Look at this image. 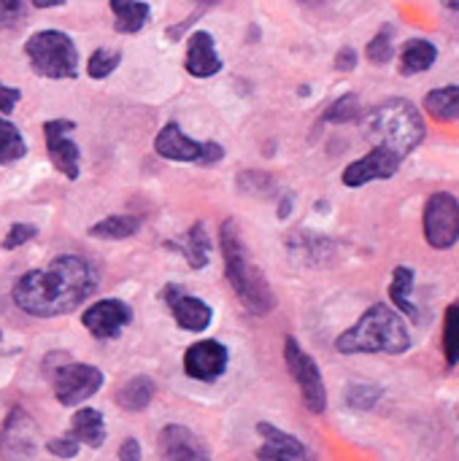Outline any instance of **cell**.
<instances>
[{"instance_id":"obj_29","label":"cell","mask_w":459,"mask_h":461,"mask_svg":"<svg viewBox=\"0 0 459 461\" xmlns=\"http://www.w3.org/2000/svg\"><path fill=\"white\" fill-rule=\"evenodd\" d=\"M381 397H384V389L376 386V384H352V386H346V392H344L346 405H349L352 411H360V413L373 411V408L379 405Z\"/></svg>"},{"instance_id":"obj_32","label":"cell","mask_w":459,"mask_h":461,"mask_svg":"<svg viewBox=\"0 0 459 461\" xmlns=\"http://www.w3.org/2000/svg\"><path fill=\"white\" fill-rule=\"evenodd\" d=\"M122 62V51L116 49H95L89 62H87V73L89 78H108Z\"/></svg>"},{"instance_id":"obj_31","label":"cell","mask_w":459,"mask_h":461,"mask_svg":"<svg viewBox=\"0 0 459 461\" xmlns=\"http://www.w3.org/2000/svg\"><path fill=\"white\" fill-rule=\"evenodd\" d=\"M392 35H395L392 24H384V27H381V30L368 41V46H365V57H368L373 65H387V62L395 57Z\"/></svg>"},{"instance_id":"obj_12","label":"cell","mask_w":459,"mask_h":461,"mask_svg":"<svg viewBox=\"0 0 459 461\" xmlns=\"http://www.w3.org/2000/svg\"><path fill=\"white\" fill-rule=\"evenodd\" d=\"M227 365H230V351L219 340H200L184 351V373L192 381L214 384L227 373Z\"/></svg>"},{"instance_id":"obj_37","label":"cell","mask_w":459,"mask_h":461,"mask_svg":"<svg viewBox=\"0 0 459 461\" xmlns=\"http://www.w3.org/2000/svg\"><path fill=\"white\" fill-rule=\"evenodd\" d=\"M335 68L344 70V73L354 70V68H357V51H354L352 46H344V49L335 54Z\"/></svg>"},{"instance_id":"obj_4","label":"cell","mask_w":459,"mask_h":461,"mask_svg":"<svg viewBox=\"0 0 459 461\" xmlns=\"http://www.w3.org/2000/svg\"><path fill=\"white\" fill-rule=\"evenodd\" d=\"M365 138L376 149H387L406 159L411 151H417L427 135V124L422 111L406 100V97H392L379 103L363 122Z\"/></svg>"},{"instance_id":"obj_35","label":"cell","mask_w":459,"mask_h":461,"mask_svg":"<svg viewBox=\"0 0 459 461\" xmlns=\"http://www.w3.org/2000/svg\"><path fill=\"white\" fill-rule=\"evenodd\" d=\"M46 448H49V454H54V456H60V459H73V456L78 454V443H76L70 435H68V438H54V440H49Z\"/></svg>"},{"instance_id":"obj_22","label":"cell","mask_w":459,"mask_h":461,"mask_svg":"<svg viewBox=\"0 0 459 461\" xmlns=\"http://www.w3.org/2000/svg\"><path fill=\"white\" fill-rule=\"evenodd\" d=\"M157 394V384L149 375H135L130 381H124L116 392V405L127 413H141L151 405Z\"/></svg>"},{"instance_id":"obj_33","label":"cell","mask_w":459,"mask_h":461,"mask_svg":"<svg viewBox=\"0 0 459 461\" xmlns=\"http://www.w3.org/2000/svg\"><path fill=\"white\" fill-rule=\"evenodd\" d=\"M38 235V227H32V224H14L11 230H8V235H5V240H3V249L5 251H14V249H19V246H24V243H30L32 238Z\"/></svg>"},{"instance_id":"obj_40","label":"cell","mask_w":459,"mask_h":461,"mask_svg":"<svg viewBox=\"0 0 459 461\" xmlns=\"http://www.w3.org/2000/svg\"><path fill=\"white\" fill-rule=\"evenodd\" d=\"M0 338H3V332H0Z\"/></svg>"},{"instance_id":"obj_14","label":"cell","mask_w":459,"mask_h":461,"mask_svg":"<svg viewBox=\"0 0 459 461\" xmlns=\"http://www.w3.org/2000/svg\"><path fill=\"white\" fill-rule=\"evenodd\" d=\"M35 438H38L35 421L22 408H14L0 432V459L27 461L35 454V446H38Z\"/></svg>"},{"instance_id":"obj_19","label":"cell","mask_w":459,"mask_h":461,"mask_svg":"<svg viewBox=\"0 0 459 461\" xmlns=\"http://www.w3.org/2000/svg\"><path fill=\"white\" fill-rule=\"evenodd\" d=\"M165 246L179 251L192 270H203L211 262V240L206 232V221H195L179 240H168Z\"/></svg>"},{"instance_id":"obj_25","label":"cell","mask_w":459,"mask_h":461,"mask_svg":"<svg viewBox=\"0 0 459 461\" xmlns=\"http://www.w3.org/2000/svg\"><path fill=\"white\" fill-rule=\"evenodd\" d=\"M436 59H438V46L425 38H414L400 51V73L403 76L425 73L436 65Z\"/></svg>"},{"instance_id":"obj_16","label":"cell","mask_w":459,"mask_h":461,"mask_svg":"<svg viewBox=\"0 0 459 461\" xmlns=\"http://www.w3.org/2000/svg\"><path fill=\"white\" fill-rule=\"evenodd\" d=\"M157 448L162 461H211L208 446L181 424H165L157 435Z\"/></svg>"},{"instance_id":"obj_5","label":"cell","mask_w":459,"mask_h":461,"mask_svg":"<svg viewBox=\"0 0 459 461\" xmlns=\"http://www.w3.org/2000/svg\"><path fill=\"white\" fill-rule=\"evenodd\" d=\"M24 54L32 70L43 78H76L78 73V49L62 30H41L30 35Z\"/></svg>"},{"instance_id":"obj_3","label":"cell","mask_w":459,"mask_h":461,"mask_svg":"<svg viewBox=\"0 0 459 461\" xmlns=\"http://www.w3.org/2000/svg\"><path fill=\"white\" fill-rule=\"evenodd\" d=\"M411 348V332L403 316L387 305L373 303L346 332L335 338L338 354H390L400 357Z\"/></svg>"},{"instance_id":"obj_6","label":"cell","mask_w":459,"mask_h":461,"mask_svg":"<svg viewBox=\"0 0 459 461\" xmlns=\"http://www.w3.org/2000/svg\"><path fill=\"white\" fill-rule=\"evenodd\" d=\"M284 365H287L292 381L300 389L303 405L311 413H325V408H327V389H325L322 370H319L317 359L292 335L284 338Z\"/></svg>"},{"instance_id":"obj_36","label":"cell","mask_w":459,"mask_h":461,"mask_svg":"<svg viewBox=\"0 0 459 461\" xmlns=\"http://www.w3.org/2000/svg\"><path fill=\"white\" fill-rule=\"evenodd\" d=\"M19 97H22V92H19L16 86H5V84H0V113H11V111H14V105L19 103Z\"/></svg>"},{"instance_id":"obj_7","label":"cell","mask_w":459,"mask_h":461,"mask_svg":"<svg viewBox=\"0 0 459 461\" xmlns=\"http://www.w3.org/2000/svg\"><path fill=\"white\" fill-rule=\"evenodd\" d=\"M154 151L162 159L170 162H197V165H214L225 159V149L214 140H192L176 122H168L157 135H154Z\"/></svg>"},{"instance_id":"obj_28","label":"cell","mask_w":459,"mask_h":461,"mask_svg":"<svg viewBox=\"0 0 459 461\" xmlns=\"http://www.w3.org/2000/svg\"><path fill=\"white\" fill-rule=\"evenodd\" d=\"M441 346H444V359L449 367L459 365V303L449 305L446 313H444V338H441Z\"/></svg>"},{"instance_id":"obj_39","label":"cell","mask_w":459,"mask_h":461,"mask_svg":"<svg viewBox=\"0 0 459 461\" xmlns=\"http://www.w3.org/2000/svg\"><path fill=\"white\" fill-rule=\"evenodd\" d=\"M289 211H292V197H284V200H281V205H279V219H287V216H289Z\"/></svg>"},{"instance_id":"obj_38","label":"cell","mask_w":459,"mask_h":461,"mask_svg":"<svg viewBox=\"0 0 459 461\" xmlns=\"http://www.w3.org/2000/svg\"><path fill=\"white\" fill-rule=\"evenodd\" d=\"M119 461H141V443L135 438H127L119 446Z\"/></svg>"},{"instance_id":"obj_17","label":"cell","mask_w":459,"mask_h":461,"mask_svg":"<svg viewBox=\"0 0 459 461\" xmlns=\"http://www.w3.org/2000/svg\"><path fill=\"white\" fill-rule=\"evenodd\" d=\"M257 435L262 438V446L257 448V461H311L308 448L276 424L260 421Z\"/></svg>"},{"instance_id":"obj_34","label":"cell","mask_w":459,"mask_h":461,"mask_svg":"<svg viewBox=\"0 0 459 461\" xmlns=\"http://www.w3.org/2000/svg\"><path fill=\"white\" fill-rule=\"evenodd\" d=\"M22 16H24V3L0 0V27H14Z\"/></svg>"},{"instance_id":"obj_21","label":"cell","mask_w":459,"mask_h":461,"mask_svg":"<svg viewBox=\"0 0 459 461\" xmlns=\"http://www.w3.org/2000/svg\"><path fill=\"white\" fill-rule=\"evenodd\" d=\"M70 438L89 448H100L106 443V421L95 408H81L70 419Z\"/></svg>"},{"instance_id":"obj_11","label":"cell","mask_w":459,"mask_h":461,"mask_svg":"<svg viewBox=\"0 0 459 461\" xmlns=\"http://www.w3.org/2000/svg\"><path fill=\"white\" fill-rule=\"evenodd\" d=\"M162 300H165V305H168L173 321H176L184 332H203V330H208L211 321H214L211 305H208L206 300L189 294V292H187L184 286H179V284H168V286L162 289Z\"/></svg>"},{"instance_id":"obj_9","label":"cell","mask_w":459,"mask_h":461,"mask_svg":"<svg viewBox=\"0 0 459 461\" xmlns=\"http://www.w3.org/2000/svg\"><path fill=\"white\" fill-rule=\"evenodd\" d=\"M103 381H106V375L100 373V367L84 365V362H68L51 373L54 397L65 408H76V405L87 402L92 394H97L103 389Z\"/></svg>"},{"instance_id":"obj_18","label":"cell","mask_w":459,"mask_h":461,"mask_svg":"<svg viewBox=\"0 0 459 461\" xmlns=\"http://www.w3.org/2000/svg\"><path fill=\"white\" fill-rule=\"evenodd\" d=\"M184 70L195 78H211L222 70V57L216 54V41L206 30H195L187 38Z\"/></svg>"},{"instance_id":"obj_13","label":"cell","mask_w":459,"mask_h":461,"mask_svg":"<svg viewBox=\"0 0 459 461\" xmlns=\"http://www.w3.org/2000/svg\"><path fill=\"white\" fill-rule=\"evenodd\" d=\"M130 321H133V308L124 300H97L81 316L84 330L97 340L119 338Z\"/></svg>"},{"instance_id":"obj_1","label":"cell","mask_w":459,"mask_h":461,"mask_svg":"<svg viewBox=\"0 0 459 461\" xmlns=\"http://www.w3.org/2000/svg\"><path fill=\"white\" fill-rule=\"evenodd\" d=\"M97 289V273L81 257L62 254L46 267L24 273L14 284V303L19 311L35 319H54L76 311Z\"/></svg>"},{"instance_id":"obj_10","label":"cell","mask_w":459,"mask_h":461,"mask_svg":"<svg viewBox=\"0 0 459 461\" xmlns=\"http://www.w3.org/2000/svg\"><path fill=\"white\" fill-rule=\"evenodd\" d=\"M73 130H76V124L70 119H51L43 124V140H46L49 159L70 181H76L81 173V154H78V146L70 140Z\"/></svg>"},{"instance_id":"obj_2","label":"cell","mask_w":459,"mask_h":461,"mask_svg":"<svg viewBox=\"0 0 459 461\" xmlns=\"http://www.w3.org/2000/svg\"><path fill=\"white\" fill-rule=\"evenodd\" d=\"M219 240H222L225 278H227L230 289L235 292L241 308H246L252 316H268L276 308V292L268 284L265 273L252 262L235 219H227L222 224Z\"/></svg>"},{"instance_id":"obj_23","label":"cell","mask_w":459,"mask_h":461,"mask_svg":"<svg viewBox=\"0 0 459 461\" xmlns=\"http://www.w3.org/2000/svg\"><path fill=\"white\" fill-rule=\"evenodd\" d=\"M414 281H417L414 270L406 267V265H398V267L392 270V281H390V300L395 303V311H398V313L409 316L411 321H419V308H417V303H414V297H411Z\"/></svg>"},{"instance_id":"obj_15","label":"cell","mask_w":459,"mask_h":461,"mask_svg":"<svg viewBox=\"0 0 459 461\" xmlns=\"http://www.w3.org/2000/svg\"><path fill=\"white\" fill-rule=\"evenodd\" d=\"M400 157L387 151V149H371L365 157L354 159L352 165H346L341 181L344 186L349 189H357V186H365L371 181H387V178H395V173L400 170Z\"/></svg>"},{"instance_id":"obj_30","label":"cell","mask_w":459,"mask_h":461,"mask_svg":"<svg viewBox=\"0 0 459 461\" xmlns=\"http://www.w3.org/2000/svg\"><path fill=\"white\" fill-rule=\"evenodd\" d=\"M363 116V103L357 95H341L327 111H325V122L330 124H349V122H357Z\"/></svg>"},{"instance_id":"obj_8","label":"cell","mask_w":459,"mask_h":461,"mask_svg":"<svg viewBox=\"0 0 459 461\" xmlns=\"http://www.w3.org/2000/svg\"><path fill=\"white\" fill-rule=\"evenodd\" d=\"M422 230L427 246L446 251L459 240V200L449 192H436L427 197L422 211Z\"/></svg>"},{"instance_id":"obj_27","label":"cell","mask_w":459,"mask_h":461,"mask_svg":"<svg viewBox=\"0 0 459 461\" xmlns=\"http://www.w3.org/2000/svg\"><path fill=\"white\" fill-rule=\"evenodd\" d=\"M24 154H27V143L22 132L16 130V124L0 119V165H11L22 159Z\"/></svg>"},{"instance_id":"obj_26","label":"cell","mask_w":459,"mask_h":461,"mask_svg":"<svg viewBox=\"0 0 459 461\" xmlns=\"http://www.w3.org/2000/svg\"><path fill=\"white\" fill-rule=\"evenodd\" d=\"M141 230V219L133 213H116V216H106L97 224L89 227V235L97 240H124L133 238Z\"/></svg>"},{"instance_id":"obj_24","label":"cell","mask_w":459,"mask_h":461,"mask_svg":"<svg viewBox=\"0 0 459 461\" xmlns=\"http://www.w3.org/2000/svg\"><path fill=\"white\" fill-rule=\"evenodd\" d=\"M422 108L427 116H433L441 124L457 122L459 119V84H446L438 89H430L422 100Z\"/></svg>"},{"instance_id":"obj_20","label":"cell","mask_w":459,"mask_h":461,"mask_svg":"<svg viewBox=\"0 0 459 461\" xmlns=\"http://www.w3.org/2000/svg\"><path fill=\"white\" fill-rule=\"evenodd\" d=\"M111 14H114V27L122 35H135L146 27L149 16H151V5L141 3V0H111L108 3Z\"/></svg>"}]
</instances>
